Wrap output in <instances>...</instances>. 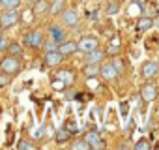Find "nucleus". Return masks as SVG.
I'll return each mask as SVG.
<instances>
[{
    "label": "nucleus",
    "instance_id": "2eb2a0df",
    "mask_svg": "<svg viewBox=\"0 0 159 150\" xmlns=\"http://www.w3.org/2000/svg\"><path fill=\"white\" fill-rule=\"evenodd\" d=\"M120 49H122V41H120V38L116 36V38H112L111 41H109V45H107V54H112V56H116L118 53H120Z\"/></svg>",
    "mask_w": 159,
    "mask_h": 150
},
{
    "label": "nucleus",
    "instance_id": "7ed1b4c3",
    "mask_svg": "<svg viewBox=\"0 0 159 150\" xmlns=\"http://www.w3.org/2000/svg\"><path fill=\"white\" fill-rule=\"evenodd\" d=\"M60 19H62V25L69 26V28H75L79 25V21H81V17H79L75 8H64L60 12Z\"/></svg>",
    "mask_w": 159,
    "mask_h": 150
},
{
    "label": "nucleus",
    "instance_id": "1a4fd4ad",
    "mask_svg": "<svg viewBox=\"0 0 159 150\" xmlns=\"http://www.w3.org/2000/svg\"><path fill=\"white\" fill-rule=\"evenodd\" d=\"M49 36H51L52 41L62 43V41L66 40V30H64V26H60V25H51V26H49Z\"/></svg>",
    "mask_w": 159,
    "mask_h": 150
},
{
    "label": "nucleus",
    "instance_id": "39448f33",
    "mask_svg": "<svg viewBox=\"0 0 159 150\" xmlns=\"http://www.w3.org/2000/svg\"><path fill=\"white\" fill-rule=\"evenodd\" d=\"M98 47H99V43H98V40L94 36H84V38H81L77 41V51H81L84 54L94 51V49H98Z\"/></svg>",
    "mask_w": 159,
    "mask_h": 150
},
{
    "label": "nucleus",
    "instance_id": "0eeeda50",
    "mask_svg": "<svg viewBox=\"0 0 159 150\" xmlns=\"http://www.w3.org/2000/svg\"><path fill=\"white\" fill-rule=\"evenodd\" d=\"M62 60H64V54H62L58 49H54V51H47V53H45V64H47L49 68H56Z\"/></svg>",
    "mask_w": 159,
    "mask_h": 150
},
{
    "label": "nucleus",
    "instance_id": "4468645a",
    "mask_svg": "<svg viewBox=\"0 0 159 150\" xmlns=\"http://www.w3.org/2000/svg\"><path fill=\"white\" fill-rule=\"evenodd\" d=\"M153 26V19L152 17H139L137 21V32H148Z\"/></svg>",
    "mask_w": 159,
    "mask_h": 150
},
{
    "label": "nucleus",
    "instance_id": "423d86ee",
    "mask_svg": "<svg viewBox=\"0 0 159 150\" xmlns=\"http://www.w3.org/2000/svg\"><path fill=\"white\" fill-rule=\"evenodd\" d=\"M157 96H159V90H157V87H155L153 83H146V85H142V88H140V98H142V101L152 103Z\"/></svg>",
    "mask_w": 159,
    "mask_h": 150
},
{
    "label": "nucleus",
    "instance_id": "72a5a7b5",
    "mask_svg": "<svg viewBox=\"0 0 159 150\" xmlns=\"http://www.w3.org/2000/svg\"><path fill=\"white\" fill-rule=\"evenodd\" d=\"M0 111H2V109H0Z\"/></svg>",
    "mask_w": 159,
    "mask_h": 150
},
{
    "label": "nucleus",
    "instance_id": "6ab92c4d",
    "mask_svg": "<svg viewBox=\"0 0 159 150\" xmlns=\"http://www.w3.org/2000/svg\"><path fill=\"white\" fill-rule=\"evenodd\" d=\"M49 10V2H47V0H38V2L34 4V15H43L45 12Z\"/></svg>",
    "mask_w": 159,
    "mask_h": 150
},
{
    "label": "nucleus",
    "instance_id": "ddd939ff",
    "mask_svg": "<svg viewBox=\"0 0 159 150\" xmlns=\"http://www.w3.org/2000/svg\"><path fill=\"white\" fill-rule=\"evenodd\" d=\"M105 58V53L99 49H94L90 53H86V64H101Z\"/></svg>",
    "mask_w": 159,
    "mask_h": 150
},
{
    "label": "nucleus",
    "instance_id": "7c9ffc66",
    "mask_svg": "<svg viewBox=\"0 0 159 150\" xmlns=\"http://www.w3.org/2000/svg\"><path fill=\"white\" fill-rule=\"evenodd\" d=\"M32 15H34V12H25V13H21V17H25V23H32Z\"/></svg>",
    "mask_w": 159,
    "mask_h": 150
},
{
    "label": "nucleus",
    "instance_id": "f03ea898",
    "mask_svg": "<svg viewBox=\"0 0 159 150\" xmlns=\"http://www.w3.org/2000/svg\"><path fill=\"white\" fill-rule=\"evenodd\" d=\"M19 21H21L19 10H2V13H0V30L11 28V26H15Z\"/></svg>",
    "mask_w": 159,
    "mask_h": 150
},
{
    "label": "nucleus",
    "instance_id": "cd10ccee",
    "mask_svg": "<svg viewBox=\"0 0 159 150\" xmlns=\"http://www.w3.org/2000/svg\"><path fill=\"white\" fill-rule=\"evenodd\" d=\"M135 148H137V150H148V148H150V143H148L146 139H140L139 143H135Z\"/></svg>",
    "mask_w": 159,
    "mask_h": 150
},
{
    "label": "nucleus",
    "instance_id": "9b49d317",
    "mask_svg": "<svg viewBox=\"0 0 159 150\" xmlns=\"http://www.w3.org/2000/svg\"><path fill=\"white\" fill-rule=\"evenodd\" d=\"M84 141L88 143L90 148H103V146H105V143L101 141V137H99L96 131H88L86 137H84Z\"/></svg>",
    "mask_w": 159,
    "mask_h": 150
},
{
    "label": "nucleus",
    "instance_id": "473e14b6",
    "mask_svg": "<svg viewBox=\"0 0 159 150\" xmlns=\"http://www.w3.org/2000/svg\"><path fill=\"white\" fill-rule=\"evenodd\" d=\"M43 131H45L43 126H41L39 129H36V131H34V139H41V137H43Z\"/></svg>",
    "mask_w": 159,
    "mask_h": 150
},
{
    "label": "nucleus",
    "instance_id": "c756f323",
    "mask_svg": "<svg viewBox=\"0 0 159 150\" xmlns=\"http://www.w3.org/2000/svg\"><path fill=\"white\" fill-rule=\"evenodd\" d=\"M66 129H67L69 133H77V131H79V128H77V124H73L71 120H69V122L66 124Z\"/></svg>",
    "mask_w": 159,
    "mask_h": 150
},
{
    "label": "nucleus",
    "instance_id": "b1692460",
    "mask_svg": "<svg viewBox=\"0 0 159 150\" xmlns=\"http://www.w3.org/2000/svg\"><path fill=\"white\" fill-rule=\"evenodd\" d=\"M17 148H19V150H34V148H38V144H36V143H32V141L21 139V141L17 143Z\"/></svg>",
    "mask_w": 159,
    "mask_h": 150
},
{
    "label": "nucleus",
    "instance_id": "bb28decb",
    "mask_svg": "<svg viewBox=\"0 0 159 150\" xmlns=\"http://www.w3.org/2000/svg\"><path fill=\"white\" fill-rule=\"evenodd\" d=\"M41 47H45V53L47 51H54L56 47H58V43L56 41H52V40H49V41H43V45Z\"/></svg>",
    "mask_w": 159,
    "mask_h": 150
},
{
    "label": "nucleus",
    "instance_id": "6e6552de",
    "mask_svg": "<svg viewBox=\"0 0 159 150\" xmlns=\"http://www.w3.org/2000/svg\"><path fill=\"white\" fill-rule=\"evenodd\" d=\"M157 71H159V66H157V62H152V60L144 62V64H142V69H140V73H142V77H144V79H152V77H155Z\"/></svg>",
    "mask_w": 159,
    "mask_h": 150
},
{
    "label": "nucleus",
    "instance_id": "20e7f679",
    "mask_svg": "<svg viewBox=\"0 0 159 150\" xmlns=\"http://www.w3.org/2000/svg\"><path fill=\"white\" fill-rule=\"evenodd\" d=\"M23 41H25V45L30 47V49H39V47L43 45L45 38H43V32H41V30H32V32H28V34L23 38Z\"/></svg>",
    "mask_w": 159,
    "mask_h": 150
},
{
    "label": "nucleus",
    "instance_id": "f704fd0d",
    "mask_svg": "<svg viewBox=\"0 0 159 150\" xmlns=\"http://www.w3.org/2000/svg\"><path fill=\"white\" fill-rule=\"evenodd\" d=\"M157 25H159V23H157Z\"/></svg>",
    "mask_w": 159,
    "mask_h": 150
},
{
    "label": "nucleus",
    "instance_id": "f3484780",
    "mask_svg": "<svg viewBox=\"0 0 159 150\" xmlns=\"http://www.w3.org/2000/svg\"><path fill=\"white\" fill-rule=\"evenodd\" d=\"M69 137H71V133H69L66 128H60V129L56 131V137H54V141H56L58 144H64V143H67V141H69Z\"/></svg>",
    "mask_w": 159,
    "mask_h": 150
},
{
    "label": "nucleus",
    "instance_id": "5701e85b",
    "mask_svg": "<svg viewBox=\"0 0 159 150\" xmlns=\"http://www.w3.org/2000/svg\"><path fill=\"white\" fill-rule=\"evenodd\" d=\"M99 73V64H86L84 66V75L86 77H96Z\"/></svg>",
    "mask_w": 159,
    "mask_h": 150
},
{
    "label": "nucleus",
    "instance_id": "393cba45",
    "mask_svg": "<svg viewBox=\"0 0 159 150\" xmlns=\"http://www.w3.org/2000/svg\"><path fill=\"white\" fill-rule=\"evenodd\" d=\"M71 148H83V150H88L90 146H88V143H86L84 139H75V141L71 143Z\"/></svg>",
    "mask_w": 159,
    "mask_h": 150
},
{
    "label": "nucleus",
    "instance_id": "c85d7f7f",
    "mask_svg": "<svg viewBox=\"0 0 159 150\" xmlns=\"http://www.w3.org/2000/svg\"><path fill=\"white\" fill-rule=\"evenodd\" d=\"M112 66H114V69H116L118 73H124V64H122V60H112Z\"/></svg>",
    "mask_w": 159,
    "mask_h": 150
},
{
    "label": "nucleus",
    "instance_id": "2f4dec72",
    "mask_svg": "<svg viewBox=\"0 0 159 150\" xmlns=\"http://www.w3.org/2000/svg\"><path fill=\"white\" fill-rule=\"evenodd\" d=\"M6 47H8V40L0 36V53H2V51H6Z\"/></svg>",
    "mask_w": 159,
    "mask_h": 150
},
{
    "label": "nucleus",
    "instance_id": "9d476101",
    "mask_svg": "<svg viewBox=\"0 0 159 150\" xmlns=\"http://www.w3.org/2000/svg\"><path fill=\"white\" fill-rule=\"evenodd\" d=\"M99 75H101V77H105L107 81H114V79L118 77V71L114 69L112 62H109V64H103V66L99 68Z\"/></svg>",
    "mask_w": 159,
    "mask_h": 150
},
{
    "label": "nucleus",
    "instance_id": "412c9836",
    "mask_svg": "<svg viewBox=\"0 0 159 150\" xmlns=\"http://www.w3.org/2000/svg\"><path fill=\"white\" fill-rule=\"evenodd\" d=\"M6 49H8V54L19 56V58L23 56V47H21V45H19L17 41H13V43H8V47H6Z\"/></svg>",
    "mask_w": 159,
    "mask_h": 150
},
{
    "label": "nucleus",
    "instance_id": "f8f14e48",
    "mask_svg": "<svg viewBox=\"0 0 159 150\" xmlns=\"http://www.w3.org/2000/svg\"><path fill=\"white\" fill-rule=\"evenodd\" d=\"M64 56H69V54H73L75 51H77V43L75 41H62V43H58V47H56Z\"/></svg>",
    "mask_w": 159,
    "mask_h": 150
},
{
    "label": "nucleus",
    "instance_id": "dca6fc26",
    "mask_svg": "<svg viewBox=\"0 0 159 150\" xmlns=\"http://www.w3.org/2000/svg\"><path fill=\"white\" fill-rule=\"evenodd\" d=\"M56 77H58V81H60V83H64L66 87H67V85H73V81H75L73 71H67V69L58 71V73H56Z\"/></svg>",
    "mask_w": 159,
    "mask_h": 150
},
{
    "label": "nucleus",
    "instance_id": "4be33fe9",
    "mask_svg": "<svg viewBox=\"0 0 159 150\" xmlns=\"http://www.w3.org/2000/svg\"><path fill=\"white\" fill-rule=\"evenodd\" d=\"M120 12V2L118 0H109L107 2V8H105V13L107 15H114V13H118Z\"/></svg>",
    "mask_w": 159,
    "mask_h": 150
},
{
    "label": "nucleus",
    "instance_id": "a211bd4d",
    "mask_svg": "<svg viewBox=\"0 0 159 150\" xmlns=\"http://www.w3.org/2000/svg\"><path fill=\"white\" fill-rule=\"evenodd\" d=\"M64 4H66V0H54V2L52 4H49V13L51 15H58L62 10H64Z\"/></svg>",
    "mask_w": 159,
    "mask_h": 150
},
{
    "label": "nucleus",
    "instance_id": "f257e3e1",
    "mask_svg": "<svg viewBox=\"0 0 159 150\" xmlns=\"http://www.w3.org/2000/svg\"><path fill=\"white\" fill-rule=\"evenodd\" d=\"M21 69V58L13 54H6L0 58V71H4L8 75H15Z\"/></svg>",
    "mask_w": 159,
    "mask_h": 150
},
{
    "label": "nucleus",
    "instance_id": "aec40b11",
    "mask_svg": "<svg viewBox=\"0 0 159 150\" xmlns=\"http://www.w3.org/2000/svg\"><path fill=\"white\" fill-rule=\"evenodd\" d=\"M21 0H0V8L2 10H19Z\"/></svg>",
    "mask_w": 159,
    "mask_h": 150
},
{
    "label": "nucleus",
    "instance_id": "a878e982",
    "mask_svg": "<svg viewBox=\"0 0 159 150\" xmlns=\"http://www.w3.org/2000/svg\"><path fill=\"white\" fill-rule=\"evenodd\" d=\"M11 75H8V73H4V71H0V88H4V87H8L10 85V79Z\"/></svg>",
    "mask_w": 159,
    "mask_h": 150
}]
</instances>
